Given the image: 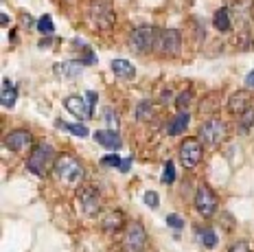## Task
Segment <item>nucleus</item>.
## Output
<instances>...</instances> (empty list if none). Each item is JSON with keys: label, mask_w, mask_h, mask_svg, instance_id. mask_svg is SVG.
<instances>
[{"label": "nucleus", "mask_w": 254, "mask_h": 252, "mask_svg": "<svg viewBox=\"0 0 254 252\" xmlns=\"http://www.w3.org/2000/svg\"><path fill=\"white\" fill-rule=\"evenodd\" d=\"M53 173L55 178L62 182V185H68V187H77L83 178V167L75 156L70 154H64L55 160V167H53Z\"/></svg>", "instance_id": "nucleus-1"}, {"label": "nucleus", "mask_w": 254, "mask_h": 252, "mask_svg": "<svg viewBox=\"0 0 254 252\" xmlns=\"http://www.w3.org/2000/svg\"><path fill=\"white\" fill-rule=\"evenodd\" d=\"M29 171L35 173V176H46V171L55 167V151H53L51 145L42 143L38 145L29 156Z\"/></svg>", "instance_id": "nucleus-2"}, {"label": "nucleus", "mask_w": 254, "mask_h": 252, "mask_svg": "<svg viewBox=\"0 0 254 252\" xmlns=\"http://www.w3.org/2000/svg\"><path fill=\"white\" fill-rule=\"evenodd\" d=\"M156 40H158V31L153 27H140L129 35V49L134 53H147V51L156 49Z\"/></svg>", "instance_id": "nucleus-3"}, {"label": "nucleus", "mask_w": 254, "mask_h": 252, "mask_svg": "<svg viewBox=\"0 0 254 252\" xmlns=\"http://www.w3.org/2000/svg\"><path fill=\"white\" fill-rule=\"evenodd\" d=\"M88 18L92 22L94 29H110L114 24V11L108 2L103 0H94L90 4V11H88Z\"/></svg>", "instance_id": "nucleus-4"}, {"label": "nucleus", "mask_w": 254, "mask_h": 252, "mask_svg": "<svg viewBox=\"0 0 254 252\" xmlns=\"http://www.w3.org/2000/svg\"><path fill=\"white\" fill-rule=\"evenodd\" d=\"M228 134V125L221 119H210L199 127V136L206 145H219Z\"/></svg>", "instance_id": "nucleus-5"}, {"label": "nucleus", "mask_w": 254, "mask_h": 252, "mask_svg": "<svg viewBox=\"0 0 254 252\" xmlns=\"http://www.w3.org/2000/svg\"><path fill=\"white\" fill-rule=\"evenodd\" d=\"M202 143L197 138H187L182 145H180V162H182L187 169H193V167L199 165L202 160Z\"/></svg>", "instance_id": "nucleus-6"}, {"label": "nucleus", "mask_w": 254, "mask_h": 252, "mask_svg": "<svg viewBox=\"0 0 254 252\" xmlns=\"http://www.w3.org/2000/svg\"><path fill=\"white\" fill-rule=\"evenodd\" d=\"M180 46H182V40H180V31L176 29H165L158 33L156 40V51L162 55H178Z\"/></svg>", "instance_id": "nucleus-7"}, {"label": "nucleus", "mask_w": 254, "mask_h": 252, "mask_svg": "<svg viewBox=\"0 0 254 252\" xmlns=\"http://www.w3.org/2000/svg\"><path fill=\"white\" fill-rule=\"evenodd\" d=\"M145 246H147V233L142 228V224L140 222L129 224V228L125 233V241H123L125 252H142Z\"/></svg>", "instance_id": "nucleus-8"}, {"label": "nucleus", "mask_w": 254, "mask_h": 252, "mask_svg": "<svg viewBox=\"0 0 254 252\" xmlns=\"http://www.w3.org/2000/svg\"><path fill=\"white\" fill-rule=\"evenodd\" d=\"M217 195L213 193V189L210 187H199L197 193H195V208H197L199 215H204V217H210V215H215L217 211Z\"/></svg>", "instance_id": "nucleus-9"}, {"label": "nucleus", "mask_w": 254, "mask_h": 252, "mask_svg": "<svg viewBox=\"0 0 254 252\" xmlns=\"http://www.w3.org/2000/svg\"><path fill=\"white\" fill-rule=\"evenodd\" d=\"M64 108L77 119H90L92 117V110H90V103L88 99H81V97H66L64 99Z\"/></svg>", "instance_id": "nucleus-10"}, {"label": "nucleus", "mask_w": 254, "mask_h": 252, "mask_svg": "<svg viewBox=\"0 0 254 252\" xmlns=\"http://www.w3.org/2000/svg\"><path fill=\"white\" fill-rule=\"evenodd\" d=\"M79 206H81V211L88 215V217H92V215L99 213V208H101V197H99V193L94 191V189H83L81 195H79Z\"/></svg>", "instance_id": "nucleus-11"}, {"label": "nucleus", "mask_w": 254, "mask_h": 252, "mask_svg": "<svg viewBox=\"0 0 254 252\" xmlns=\"http://www.w3.org/2000/svg\"><path fill=\"white\" fill-rule=\"evenodd\" d=\"M4 145H7L9 149L18 151V154H24V151L31 147V134H29V132H24V129L11 132V134L7 136V140H4Z\"/></svg>", "instance_id": "nucleus-12"}, {"label": "nucleus", "mask_w": 254, "mask_h": 252, "mask_svg": "<svg viewBox=\"0 0 254 252\" xmlns=\"http://www.w3.org/2000/svg\"><path fill=\"white\" fill-rule=\"evenodd\" d=\"M94 140H97L99 145L108 147V149H119V147L123 145V140L116 134V129H97V132H94Z\"/></svg>", "instance_id": "nucleus-13"}, {"label": "nucleus", "mask_w": 254, "mask_h": 252, "mask_svg": "<svg viewBox=\"0 0 254 252\" xmlns=\"http://www.w3.org/2000/svg\"><path fill=\"white\" fill-rule=\"evenodd\" d=\"M248 106H250V94L243 92V90L241 92H235L228 99V112L230 114H237V117H241V114L248 110Z\"/></svg>", "instance_id": "nucleus-14"}, {"label": "nucleus", "mask_w": 254, "mask_h": 252, "mask_svg": "<svg viewBox=\"0 0 254 252\" xmlns=\"http://www.w3.org/2000/svg\"><path fill=\"white\" fill-rule=\"evenodd\" d=\"M81 64L83 62H64V64L55 66V72L64 79H75V77L81 75Z\"/></svg>", "instance_id": "nucleus-15"}, {"label": "nucleus", "mask_w": 254, "mask_h": 252, "mask_svg": "<svg viewBox=\"0 0 254 252\" xmlns=\"http://www.w3.org/2000/svg\"><path fill=\"white\" fill-rule=\"evenodd\" d=\"M112 70H114L116 77H121V79H131V77L136 75L134 64H129L127 60H114L112 62Z\"/></svg>", "instance_id": "nucleus-16"}, {"label": "nucleus", "mask_w": 254, "mask_h": 252, "mask_svg": "<svg viewBox=\"0 0 254 252\" xmlns=\"http://www.w3.org/2000/svg\"><path fill=\"white\" fill-rule=\"evenodd\" d=\"M189 121H190V117H189V112H180V114H176L173 117V121L169 123V134L171 136H178V134H182V132H187V127H189Z\"/></svg>", "instance_id": "nucleus-17"}, {"label": "nucleus", "mask_w": 254, "mask_h": 252, "mask_svg": "<svg viewBox=\"0 0 254 252\" xmlns=\"http://www.w3.org/2000/svg\"><path fill=\"white\" fill-rule=\"evenodd\" d=\"M123 224H125V215L121 213V211H114V213H110L108 217L103 219V230H108V233H116V230H121L123 228Z\"/></svg>", "instance_id": "nucleus-18"}, {"label": "nucleus", "mask_w": 254, "mask_h": 252, "mask_svg": "<svg viewBox=\"0 0 254 252\" xmlns=\"http://www.w3.org/2000/svg\"><path fill=\"white\" fill-rule=\"evenodd\" d=\"M15 97H18V92H15V88L11 86V81L2 79V108H13Z\"/></svg>", "instance_id": "nucleus-19"}, {"label": "nucleus", "mask_w": 254, "mask_h": 252, "mask_svg": "<svg viewBox=\"0 0 254 252\" xmlns=\"http://www.w3.org/2000/svg\"><path fill=\"white\" fill-rule=\"evenodd\" d=\"M213 24L217 31H230V11L228 9H219L213 18Z\"/></svg>", "instance_id": "nucleus-20"}, {"label": "nucleus", "mask_w": 254, "mask_h": 252, "mask_svg": "<svg viewBox=\"0 0 254 252\" xmlns=\"http://www.w3.org/2000/svg\"><path fill=\"white\" fill-rule=\"evenodd\" d=\"M57 127L60 129H66V132H70L72 136H88V127L81 123H66V121H57Z\"/></svg>", "instance_id": "nucleus-21"}, {"label": "nucleus", "mask_w": 254, "mask_h": 252, "mask_svg": "<svg viewBox=\"0 0 254 252\" xmlns=\"http://www.w3.org/2000/svg\"><path fill=\"white\" fill-rule=\"evenodd\" d=\"M197 237H199V241H202L206 248H215V246H217V233H215V230H210V228L197 230Z\"/></svg>", "instance_id": "nucleus-22"}, {"label": "nucleus", "mask_w": 254, "mask_h": 252, "mask_svg": "<svg viewBox=\"0 0 254 252\" xmlns=\"http://www.w3.org/2000/svg\"><path fill=\"white\" fill-rule=\"evenodd\" d=\"M239 119H241L239 132H241V134H248V129H250L252 123H254V110H246V112H243Z\"/></svg>", "instance_id": "nucleus-23"}, {"label": "nucleus", "mask_w": 254, "mask_h": 252, "mask_svg": "<svg viewBox=\"0 0 254 252\" xmlns=\"http://www.w3.org/2000/svg\"><path fill=\"white\" fill-rule=\"evenodd\" d=\"M153 114V108H151V103L149 101H140L138 103V108H136V119L138 121H147Z\"/></svg>", "instance_id": "nucleus-24"}, {"label": "nucleus", "mask_w": 254, "mask_h": 252, "mask_svg": "<svg viewBox=\"0 0 254 252\" xmlns=\"http://www.w3.org/2000/svg\"><path fill=\"white\" fill-rule=\"evenodd\" d=\"M38 31L44 33V35H51L53 31H55V24H53L51 15H42V18L38 20Z\"/></svg>", "instance_id": "nucleus-25"}, {"label": "nucleus", "mask_w": 254, "mask_h": 252, "mask_svg": "<svg viewBox=\"0 0 254 252\" xmlns=\"http://www.w3.org/2000/svg\"><path fill=\"white\" fill-rule=\"evenodd\" d=\"M173 180H176V169H173V162L169 160V162H165V171H162V182H165V185H171Z\"/></svg>", "instance_id": "nucleus-26"}, {"label": "nucleus", "mask_w": 254, "mask_h": 252, "mask_svg": "<svg viewBox=\"0 0 254 252\" xmlns=\"http://www.w3.org/2000/svg\"><path fill=\"white\" fill-rule=\"evenodd\" d=\"M228 252H254V248L248 241H237V244H232L230 246V250Z\"/></svg>", "instance_id": "nucleus-27"}, {"label": "nucleus", "mask_w": 254, "mask_h": 252, "mask_svg": "<svg viewBox=\"0 0 254 252\" xmlns=\"http://www.w3.org/2000/svg\"><path fill=\"white\" fill-rule=\"evenodd\" d=\"M167 224L171 226V228H176V230H180L184 226V219L180 217V215H176V213H171V215H167Z\"/></svg>", "instance_id": "nucleus-28"}, {"label": "nucleus", "mask_w": 254, "mask_h": 252, "mask_svg": "<svg viewBox=\"0 0 254 252\" xmlns=\"http://www.w3.org/2000/svg\"><path fill=\"white\" fill-rule=\"evenodd\" d=\"M190 99H193V92H190V90H187V92H182V94H180V97H178L176 106H178L180 110H184V108H187V106H189V103H190Z\"/></svg>", "instance_id": "nucleus-29"}, {"label": "nucleus", "mask_w": 254, "mask_h": 252, "mask_svg": "<svg viewBox=\"0 0 254 252\" xmlns=\"http://www.w3.org/2000/svg\"><path fill=\"white\" fill-rule=\"evenodd\" d=\"M158 202H160V199H158V193L156 191H147L145 193V204L149 208H158Z\"/></svg>", "instance_id": "nucleus-30"}, {"label": "nucleus", "mask_w": 254, "mask_h": 252, "mask_svg": "<svg viewBox=\"0 0 254 252\" xmlns=\"http://www.w3.org/2000/svg\"><path fill=\"white\" fill-rule=\"evenodd\" d=\"M101 162H103V165H108V167H116V169H119L121 162H123V160H121L116 154H110V156H103Z\"/></svg>", "instance_id": "nucleus-31"}, {"label": "nucleus", "mask_w": 254, "mask_h": 252, "mask_svg": "<svg viewBox=\"0 0 254 252\" xmlns=\"http://www.w3.org/2000/svg\"><path fill=\"white\" fill-rule=\"evenodd\" d=\"M105 121H108V125H110V127L116 129V125H119V117H116V114H114V110H112V108H108V110H105Z\"/></svg>", "instance_id": "nucleus-32"}, {"label": "nucleus", "mask_w": 254, "mask_h": 252, "mask_svg": "<svg viewBox=\"0 0 254 252\" xmlns=\"http://www.w3.org/2000/svg\"><path fill=\"white\" fill-rule=\"evenodd\" d=\"M86 99H88V103H90V110L94 112V103H97V92H92L90 90L88 94H86Z\"/></svg>", "instance_id": "nucleus-33"}, {"label": "nucleus", "mask_w": 254, "mask_h": 252, "mask_svg": "<svg viewBox=\"0 0 254 252\" xmlns=\"http://www.w3.org/2000/svg\"><path fill=\"white\" fill-rule=\"evenodd\" d=\"M129 167H131V158H125L123 162H121L119 171H123V173H127V171H129Z\"/></svg>", "instance_id": "nucleus-34"}, {"label": "nucleus", "mask_w": 254, "mask_h": 252, "mask_svg": "<svg viewBox=\"0 0 254 252\" xmlns=\"http://www.w3.org/2000/svg\"><path fill=\"white\" fill-rule=\"evenodd\" d=\"M246 86H248V88H254V70L248 72V77H246Z\"/></svg>", "instance_id": "nucleus-35"}, {"label": "nucleus", "mask_w": 254, "mask_h": 252, "mask_svg": "<svg viewBox=\"0 0 254 252\" xmlns=\"http://www.w3.org/2000/svg\"><path fill=\"white\" fill-rule=\"evenodd\" d=\"M169 99H171V90H165V92H162V99H160V101H162V103H167Z\"/></svg>", "instance_id": "nucleus-36"}]
</instances>
